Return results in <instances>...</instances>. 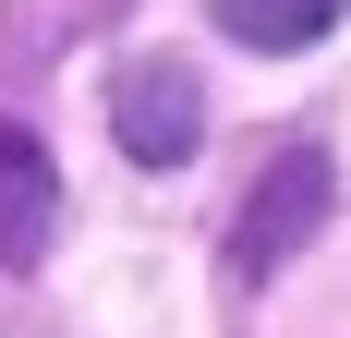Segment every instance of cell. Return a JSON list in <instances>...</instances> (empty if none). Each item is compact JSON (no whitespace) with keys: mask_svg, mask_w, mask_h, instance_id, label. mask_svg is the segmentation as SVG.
Instances as JSON below:
<instances>
[{"mask_svg":"<svg viewBox=\"0 0 351 338\" xmlns=\"http://www.w3.org/2000/svg\"><path fill=\"white\" fill-rule=\"evenodd\" d=\"M206 12L243 36V49H303V36H327V25H339L351 0H206Z\"/></svg>","mask_w":351,"mask_h":338,"instance_id":"4","label":"cell"},{"mask_svg":"<svg viewBox=\"0 0 351 338\" xmlns=\"http://www.w3.org/2000/svg\"><path fill=\"white\" fill-rule=\"evenodd\" d=\"M315 205H327V157L315 145H279V169H267V194H254V218H243V278H267L291 254V230H315Z\"/></svg>","mask_w":351,"mask_h":338,"instance_id":"2","label":"cell"},{"mask_svg":"<svg viewBox=\"0 0 351 338\" xmlns=\"http://www.w3.org/2000/svg\"><path fill=\"white\" fill-rule=\"evenodd\" d=\"M109 133H121V157H134V169H182V157H194V133H206V73L170 61V49L121 61V73H109Z\"/></svg>","mask_w":351,"mask_h":338,"instance_id":"1","label":"cell"},{"mask_svg":"<svg viewBox=\"0 0 351 338\" xmlns=\"http://www.w3.org/2000/svg\"><path fill=\"white\" fill-rule=\"evenodd\" d=\"M49 230H61V169H49L36 133L0 121V254L25 266V254H49Z\"/></svg>","mask_w":351,"mask_h":338,"instance_id":"3","label":"cell"}]
</instances>
